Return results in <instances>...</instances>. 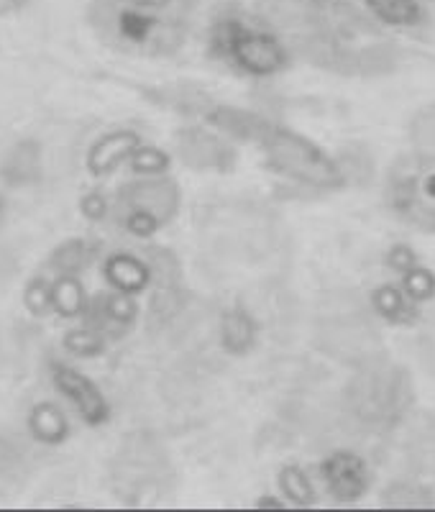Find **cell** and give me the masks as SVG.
<instances>
[{"label":"cell","mask_w":435,"mask_h":512,"mask_svg":"<svg viewBox=\"0 0 435 512\" xmlns=\"http://www.w3.org/2000/svg\"><path fill=\"white\" fill-rule=\"evenodd\" d=\"M105 34L118 49L141 57H169L190 31V0H111Z\"/></svg>","instance_id":"cell-1"},{"label":"cell","mask_w":435,"mask_h":512,"mask_svg":"<svg viewBox=\"0 0 435 512\" xmlns=\"http://www.w3.org/2000/svg\"><path fill=\"white\" fill-rule=\"evenodd\" d=\"M254 144L267 169L295 185L318 192H336L346 187L348 177L341 164L300 131H292L267 118Z\"/></svg>","instance_id":"cell-2"},{"label":"cell","mask_w":435,"mask_h":512,"mask_svg":"<svg viewBox=\"0 0 435 512\" xmlns=\"http://www.w3.org/2000/svg\"><path fill=\"white\" fill-rule=\"evenodd\" d=\"M208 49L213 59L233 72L256 80H269L290 70L292 54L274 31L244 21L238 16L218 18L210 26Z\"/></svg>","instance_id":"cell-3"},{"label":"cell","mask_w":435,"mask_h":512,"mask_svg":"<svg viewBox=\"0 0 435 512\" xmlns=\"http://www.w3.org/2000/svg\"><path fill=\"white\" fill-rule=\"evenodd\" d=\"M384 203L389 213L423 233H435V154H400L384 175Z\"/></svg>","instance_id":"cell-4"},{"label":"cell","mask_w":435,"mask_h":512,"mask_svg":"<svg viewBox=\"0 0 435 512\" xmlns=\"http://www.w3.org/2000/svg\"><path fill=\"white\" fill-rule=\"evenodd\" d=\"M412 402H415V384L405 369L395 364L366 369L348 387L351 413L366 428H377V431L395 428L407 415Z\"/></svg>","instance_id":"cell-5"},{"label":"cell","mask_w":435,"mask_h":512,"mask_svg":"<svg viewBox=\"0 0 435 512\" xmlns=\"http://www.w3.org/2000/svg\"><path fill=\"white\" fill-rule=\"evenodd\" d=\"M182 187L169 175L136 177L116 195V221L128 236L151 239L180 216Z\"/></svg>","instance_id":"cell-6"},{"label":"cell","mask_w":435,"mask_h":512,"mask_svg":"<svg viewBox=\"0 0 435 512\" xmlns=\"http://www.w3.org/2000/svg\"><path fill=\"white\" fill-rule=\"evenodd\" d=\"M174 152L192 172H210V175L233 172L238 162L233 139L213 126H182L174 134Z\"/></svg>","instance_id":"cell-7"},{"label":"cell","mask_w":435,"mask_h":512,"mask_svg":"<svg viewBox=\"0 0 435 512\" xmlns=\"http://www.w3.org/2000/svg\"><path fill=\"white\" fill-rule=\"evenodd\" d=\"M49 379H52L54 390L70 402V408L75 410L77 418L87 428H103V425L111 423V400L100 390V384L93 377H87L82 369L72 367L67 361L54 359L49 361Z\"/></svg>","instance_id":"cell-8"},{"label":"cell","mask_w":435,"mask_h":512,"mask_svg":"<svg viewBox=\"0 0 435 512\" xmlns=\"http://www.w3.org/2000/svg\"><path fill=\"white\" fill-rule=\"evenodd\" d=\"M318 474L325 492L341 505L364 500L374 482L372 466L366 464L364 456L346 451V448H338L325 456L318 466Z\"/></svg>","instance_id":"cell-9"},{"label":"cell","mask_w":435,"mask_h":512,"mask_svg":"<svg viewBox=\"0 0 435 512\" xmlns=\"http://www.w3.org/2000/svg\"><path fill=\"white\" fill-rule=\"evenodd\" d=\"M141 144L144 141H141L139 131H134V128H113L108 134L98 136L85 154L87 175L95 177V180L111 177L116 169L131 162V157H134Z\"/></svg>","instance_id":"cell-10"},{"label":"cell","mask_w":435,"mask_h":512,"mask_svg":"<svg viewBox=\"0 0 435 512\" xmlns=\"http://www.w3.org/2000/svg\"><path fill=\"white\" fill-rule=\"evenodd\" d=\"M139 303H136L134 295H126V292H100L90 300V310L82 320L95 326L98 331H103L108 336V341H118V338L128 336L131 328L136 326L139 320Z\"/></svg>","instance_id":"cell-11"},{"label":"cell","mask_w":435,"mask_h":512,"mask_svg":"<svg viewBox=\"0 0 435 512\" xmlns=\"http://www.w3.org/2000/svg\"><path fill=\"white\" fill-rule=\"evenodd\" d=\"M105 285L126 295H144L154 285V264L131 251H113L103 262Z\"/></svg>","instance_id":"cell-12"},{"label":"cell","mask_w":435,"mask_h":512,"mask_svg":"<svg viewBox=\"0 0 435 512\" xmlns=\"http://www.w3.org/2000/svg\"><path fill=\"white\" fill-rule=\"evenodd\" d=\"M26 428H29V436L36 443L49 448L62 446L72 436L70 415L52 400H39L31 405L29 413H26Z\"/></svg>","instance_id":"cell-13"},{"label":"cell","mask_w":435,"mask_h":512,"mask_svg":"<svg viewBox=\"0 0 435 512\" xmlns=\"http://www.w3.org/2000/svg\"><path fill=\"white\" fill-rule=\"evenodd\" d=\"M218 341L221 349L231 356H246L259 344V323L254 315L241 305H231L221 313L218 323Z\"/></svg>","instance_id":"cell-14"},{"label":"cell","mask_w":435,"mask_h":512,"mask_svg":"<svg viewBox=\"0 0 435 512\" xmlns=\"http://www.w3.org/2000/svg\"><path fill=\"white\" fill-rule=\"evenodd\" d=\"M369 305H372L374 315L382 318L387 326L407 328L412 323H418L420 318L418 303H412L400 282L397 285L395 282H384V285L374 287L372 295H369Z\"/></svg>","instance_id":"cell-15"},{"label":"cell","mask_w":435,"mask_h":512,"mask_svg":"<svg viewBox=\"0 0 435 512\" xmlns=\"http://www.w3.org/2000/svg\"><path fill=\"white\" fill-rule=\"evenodd\" d=\"M41 167H44L41 144L34 139H26L18 141L6 154V159L0 164V177L11 187H31L34 182H39Z\"/></svg>","instance_id":"cell-16"},{"label":"cell","mask_w":435,"mask_h":512,"mask_svg":"<svg viewBox=\"0 0 435 512\" xmlns=\"http://www.w3.org/2000/svg\"><path fill=\"white\" fill-rule=\"evenodd\" d=\"M90 300L80 274H54L52 280V313L64 320L85 318L90 310Z\"/></svg>","instance_id":"cell-17"},{"label":"cell","mask_w":435,"mask_h":512,"mask_svg":"<svg viewBox=\"0 0 435 512\" xmlns=\"http://www.w3.org/2000/svg\"><path fill=\"white\" fill-rule=\"evenodd\" d=\"M364 6L377 21L392 29H412L423 24L425 18L418 0H364Z\"/></svg>","instance_id":"cell-18"},{"label":"cell","mask_w":435,"mask_h":512,"mask_svg":"<svg viewBox=\"0 0 435 512\" xmlns=\"http://www.w3.org/2000/svg\"><path fill=\"white\" fill-rule=\"evenodd\" d=\"M95 246L93 241L75 236V239H64L62 244H57L49 254L47 264L52 267L54 274H80L85 272V267L93 262Z\"/></svg>","instance_id":"cell-19"},{"label":"cell","mask_w":435,"mask_h":512,"mask_svg":"<svg viewBox=\"0 0 435 512\" xmlns=\"http://www.w3.org/2000/svg\"><path fill=\"white\" fill-rule=\"evenodd\" d=\"M279 495L295 507H313L318 502V492L310 479L308 469L300 464H285L277 474Z\"/></svg>","instance_id":"cell-20"},{"label":"cell","mask_w":435,"mask_h":512,"mask_svg":"<svg viewBox=\"0 0 435 512\" xmlns=\"http://www.w3.org/2000/svg\"><path fill=\"white\" fill-rule=\"evenodd\" d=\"M108 344H111L108 336L90 323L72 328L62 336V349L77 359H98L108 351Z\"/></svg>","instance_id":"cell-21"},{"label":"cell","mask_w":435,"mask_h":512,"mask_svg":"<svg viewBox=\"0 0 435 512\" xmlns=\"http://www.w3.org/2000/svg\"><path fill=\"white\" fill-rule=\"evenodd\" d=\"M128 169L134 172L136 177H162L169 175V169H172V154L162 146L154 144H141L136 149V154L128 162Z\"/></svg>","instance_id":"cell-22"},{"label":"cell","mask_w":435,"mask_h":512,"mask_svg":"<svg viewBox=\"0 0 435 512\" xmlns=\"http://www.w3.org/2000/svg\"><path fill=\"white\" fill-rule=\"evenodd\" d=\"M400 285L412 303L425 305L435 300V272L425 267V264L418 262L412 269H407L405 274H400Z\"/></svg>","instance_id":"cell-23"},{"label":"cell","mask_w":435,"mask_h":512,"mask_svg":"<svg viewBox=\"0 0 435 512\" xmlns=\"http://www.w3.org/2000/svg\"><path fill=\"white\" fill-rule=\"evenodd\" d=\"M412 149L435 154V103L423 105L410 121Z\"/></svg>","instance_id":"cell-24"},{"label":"cell","mask_w":435,"mask_h":512,"mask_svg":"<svg viewBox=\"0 0 435 512\" xmlns=\"http://www.w3.org/2000/svg\"><path fill=\"white\" fill-rule=\"evenodd\" d=\"M24 308L34 318H44L52 313V280L47 277H31L24 287Z\"/></svg>","instance_id":"cell-25"},{"label":"cell","mask_w":435,"mask_h":512,"mask_svg":"<svg viewBox=\"0 0 435 512\" xmlns=\"http://www.w3.org/2000/svg\"><path fill=\"white\" fill-rule=\"evenodd\" d=\"M111 210L113 205L103 190H90L80 198V216L90 223H103L111 216Z\"/></svg>","instance_id":"cell-26"},{"label":"cell","mask_w":435,"mask_h":512,"mask_svg":"<svg viewBox=\"0 0 435 512\" xmlns=\"http://www.w3.org/2000/svg\"><path fill=\"white\" fill-rule=\"evenodd\" d=\"M418 262V254H415L407 244H392L387 249V256H384L387 269H392L395 274H405L407 269H412Z\"/></svg>","instance_id":"cell-27"},{"label":"cell","mask_w":435,"mask_h":512,"mask_svg":"<svg viewBox=\"0 0 435 512\" xmlns=\"http://www.w3.org/2000/svg\"><path fill=\"white\" fill-rule=\"evenodd\" d=\"M254 507L256 510H285V507H290V502H287L285 497L279 500L277 495H261L259 500L254 502Z\"/></svg>","instance_id":"cell-28"},{"label":"cell","mask_w":435,"mask_h":512,"mask_svg":"<svg viewBox=\"0 0 435 512\" xmlns=\"http://www.w3.org/2000/svg\"><path fill=\"white\" fill-rule=\"evenodd\" d=\"M29 6V0H0V16H8V13H16L21 8Z\"/></svg>","instance_id":"cell-29"},{"label":"cell","mask_w":435,"mask_h":512,"mask_svg":"<svg viewBox=\"0 0 435 512\" xmlns=\"http://www.w3.org/2000/svg\"><path fill=\"white\" fill-rule=\"evenodd\" d=\"M0 216H3V198H0Z\"/></svg>","instance_id":"cell-30"}]
</instances>
